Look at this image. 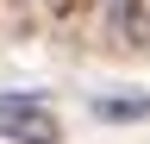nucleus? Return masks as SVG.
I'll return each mask as SVG.
<instances>
[{
  "instance_id": "nucleus-2",
  "label": "nucleus",
  "mask_w": 150,
  "mask_h": 144,
  "mask_svg": "<svg viewBox=\"0 0 150 144\" xmlns=\"http://www.w3.org/2000/svg\"><path fill=\"white\" fill-rule=\"evenodd\" d=\"M100 113L106 119H138V113H150V100H100Z\"/></svg>"
},
{
  "instance_id": "nucleus-3",
  "label": "nucleus",
  "mask_w": 150,
  "mask_h": 144,
  "mask_svg": "<svg viewBox=\"0 0 150 144\" xmlns=\"http://www.w3.org/2000/svg\"><path fill=\"white\" fill-rule=\"evenodd\" d=\"M44 6L56 13V19H69V13H81V6H94V0H44Z\"/></svg>"
},
{
  "instance_id": "nucleus-1",
  "label": "nucleus",
  "mask_w": 150,
  "mask_h": 144,
  "mask_svg": "<svg viewBox=\"0 0 150 144\" xmlns=\"http://www.w3.org/2000/svg\"><path fill=\"white\" fill-rule=\"evenodd\" d=\"M0 138L6 144H63V119L44 94H0Z\"/></svg>"
}]
</instances>
